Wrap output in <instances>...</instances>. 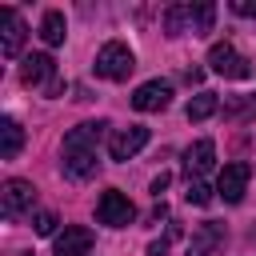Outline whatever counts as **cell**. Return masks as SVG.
Here are the masks:
<instances>
[{"label": "cell", "mask_w": 256, "mask_h": 256, "mask_svg": "<svg viewBox=\"0 0 256 256\" xmlns=\"http://www.w3.org/2000/svg\"><path fill=\"white\" fill-rule=\"evenodd\" d=\"M104 132H108V124H104V120L68 128V136H64V144H60V168H64V176H68V180H88V176H96V168H100V140H104Z\"/></svg>", "instance_id": "1"}, {"label": "cell", "mask_w": 256, "mask_h": 256, "mask_svg": "<svg viewBox=\"0 0 256 256\" xmlns=\"http://www.w3.org/2000/svg\"><path fill=\"white\" fill-rule=\"evenodd\" d=\"M212 24H216V4H172L164 12L168 36H184V32L204 36V32H212Z\"/></svg>", "instance_id": "2"}, {"label": "cell", "mask_w": 256, "mask_h": 256, "mask_svg": "<svg viewBox=\"0 0 256 256\" xmlns=\"http://www.w3.org/2000/svg\"><path fill=\"white\" fill-rule=\"evenodd\" d=\"M96 76L100 80H128L132 76V68H136V56H132V48L124 44V40H108L100 52H96Z\"/></svg>", "instance_id": "3"}, {"label": "cell", "mask_w": 256, "mask_h": 256, "mask_svg": "<svg viewBox=\"0 0 256 256\" xmlns=\"http://www.w3.org/2000/svg\"><path fill=\"white\" fill-rule=\"evenodd\" d=\"M20 84H24V88H44L48 96H60V92H64V84H60V76H56V60H52L48 52H32V56H24Z\"/></svg>", "instance_id": "4"}, {"label": "cell", "mask_w": 256, "mask_h": 256, "mask_svg": "<svg viewBox=\"0 0 256 256\" xmlns=\"http://www.w3.org/2000/svg\"><path fill=\"white\" fill-rule=\"evenodd\" d=\"M96 220L108 224V228H128L136 220V208H132V200L120 188H104L100 200H96Z\"/></svg>", "instance_id": "5"}, {"label": "cell", "mask_w": 256, "mask_h": 256, "mask_svg": "<svg viewBox=\"0 0 256 256\" xmlns=\"http://www.w3.org/2000/svg\"><path fill=\"white\" fill-rule=\"evenodd\" d=\"M208 68H212L216 76H224V80H248V76H252V64H248V56H240V52H236L228 40L208 48Z\"/></svg>", "instance_id": "6"}, {"label": "cell", "mask_w": 256, "mask_h": 256, "mask_svg": "<svg viewBox=\"0 0 256 256\" xmlns=\"http://www.w3.org/2000/svg\"><path fill=\"white\" fill-rule=\"evenodd\" d=\"M32 204H36V188H32V180H4V188H0V212H4L8 220L28 216Z\"/></svg>", "instance_id": "7"}, {"label": "cell", "mask_w": 256, "mask_h": 256, "mask_svg": "<svg viewBox=\"0 0 256 256\" xmlns=\"http://www.w3.org/2000/svg\"><path fill=\"white\" fill-rule=\"evenodd\" d=\"M248 176H252V168H248L244 160L224 164V172L216 176V196H220L224 204H240L244 192H248Z\"/></svg>", "instance_id": "8"}, {"label": "cell", "mask_w": 256, "mask_h": 256, "mask_svg": "<svg viewBox=\"0 0 256 256\" xmlns=\"http://www.w3.org/2000/svg\"><path fill=\"white\" fill-rule=\"evenodd\" d=\"M144 144H148V128L144 124H128V128H116L108 136V156L112 160H132Z\"/></svg>", "instance_id": "9"}, {"label": "cell", "mask_w": 256, "mask_h": 256, "mask_svg": "<svg viewBox=\"0 0 256 256\" xmlns=\"http://www.w3.org/2000/svg\"><path fill=\"white\" fill-rule=\"evenodd\" d=\"M24 36H28V28H24L20 12H16V8H0V52H4L8 60H16V56H20Z\"/></svg>", "instance_id": "10"}, {"label": "cell", "mask_w": 256, "mask_h": 256, "mask_svg": "<svg viewBox=\"0 0 256 256\" xmlns=\"http://www.w3.org/2000/svg\"><path fill=\"white\" fill-rule=\"evenodd\" d=\"M172 104V84L168 80H144L132 92V108L136 112H164Z\"/></svg>", "instance_id": "11"}, {"label": "cell", "mask_w": 256, "mask_h": 256, "mask_svg": "<svg viewBox=\"0 0 256 256\" xmlns=\"http://www.w3.org/2000/svg\"><path fill=\"white\" fill-rule=\"evenodd\" d=\"M220 244H224V224L204 220V224L192 232V240H188V256H216Z\"/></svg>", "instance_id": "12"}, {"label": "cell", "mask_w": 256, "mask_h": 256, "mask_svg": "<svg viewBox=\"0 0 256 256\" xmlns=\"http://www.w3.org/2000/svg\"><path fill=\"white\" fill-rule=\"evenodd\" d=\"M212 164H216V144H212V140L188 144V152H184V172H188V180H200L204 172H212Z\"/></svg>", "instance_id": "13"}, {"label": "cell", "mask_w": 256, "mask_h": 256, "mask_svg": "<svg viewBox=\"0 0 256 256\" xmlns=\"http://www.w3.org/2000/svg\"><path fill=\"white\" fill-rule=\"evenodd\" d=\"M88 252H92V232L80 228V224L64 228L56 236V244H52V256H88Z\"/></svg>", "instance_id": "14"}, {"label": "cell", "mask_w": 256, "mask_h": 256, "mask_svg": "<svg viewBox=\"0 0 256 256\" xmlns=\"http://www.w3.org/2000/svg\"><path fill=\"white\" fill-rule=\"evenodd\" d=\"M20 148H24V128L12 116H4L0 120V160H16Z\"/></svg>", "instance_id": "15"}, {"label": "cell", "mask_w": 256, "mask_h": 256, "mask_svg": "<svg viewBox=\"0 0 256 256\" xmlns=\"http://www.w3.org/2000/svg\"><path fill=\"white\" fill-rule=\"evenodd\" d=\"M64 36H68V24H64V12H56V8H48V12H44V20H40V40H44L48 48H56V44H64Z\"/></svg>", "instance_id": "16"}, {"label": "cell", "mask_w": 256, "mask_h": 256, "mask_svg": "<svg viewBox=\"0 0 256 256\" xmlns=\"http://www.w3.org/2000/svg\"><path fill=\"white\" fill-rule=\"evenodd\" d=\"M224 116H228V120H256V92H248V96H228V100H224Z\"/></svg>", "instance_id": "17"}, {"label": "cell", "mask_w": 256, "mask_h": 256, "mask_svg": "<svg viewBox=\"0 0 256 256\" xmlns=\"http://www.w3.org/2000/svg\"><path fill=\"white\" fill-rule=\"evenodd\" d=\"M212 112H220L216 92H200V96H192V100H188V108H184V116H188V120H208Z\"/></svg>", "instance_id": "18"}, {"label": "cell", "mask_w": 256, "mask_h": 256, "mask_svg": "<svg viewBox=\"0 0 256 256\" xmlns=\"http://www.w3.org/2000/svg\"><path fill=\"white\" fill-rule=\"evenodd\" d=\"M212 192H216V188H208L204 180H188L184 200H188V204H196V208H204V204H212Z\"/></svg>", "instance_id": "19"}, {"label": "cell", "mask_w": 256, "mask_h": 256, "mask_svg": "<svg viewBox=\"0 0 256 256\" xmlns=\"http://www.w3.org/2000/svg\"><path fill=\"white\" fill-rule=\"evenodd\" d=\"M56 212H36L32 216V228H36V236H56Z\"/></svg>", "instance_id": "20"}, {"label": "cell", "mask_w": 256, "mask_h": 256, "mask_svg": "<svg viewBox=\"0 0 256 256\" xmlns=\"http://www.w3.org/2000/svg\"><path fill=\"white\" fill-rule=\"evenodd\" d=\"M232 12L236 16H256V0H232Z\"/></svg>", "instance_id": "21"}, {"label": "cell", "mask_w": 256, "mask_h": 256, "mask_svg": "<svg viewBox=\"0 0 256 256\" xmlns=\"http://www.w3.org/2000/svg\"><path fill=\"white\" fill-rule=\"evenodd\" d=\"M168 180H172V176H168V172H160V176H156V180H152V196H160V192H164V188H168Z\"/></svg>", "instance_id": "22"}, {"label": "cell", "mask_w": 256, "mask_h": 256, "mask_svg": "<svg viewBox=\"0 0 256 256\" xmlns=\"http://www.w3.org/2000/svg\"><path fill=\"white\" fill-rule=\"evenodd\" d=\"M164 252H168V240H156V244L148 248V256H164Z\"/></svg>", "instance_id": "23"}, {"label": "cell", "mask_w": 256, "mask_h": 256, "mask_svg": "<svg viewBox=\"0 0 256 256\" xmlns=\"http://www.w3.org/2000/svg\"><path fill=\"white\" fill-rule=\"evenodd\" d=\"M88 256H92V252H88Z\"/></svg>", "instance_id": "24"}]
</instances>
